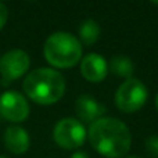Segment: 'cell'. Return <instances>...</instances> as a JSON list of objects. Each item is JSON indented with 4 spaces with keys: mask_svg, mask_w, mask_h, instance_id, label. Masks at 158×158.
<instances>
[{
    "mask_svg": "<svg viewBox=\"0 0 158 158\" xmlns=\"http://www.w3.org/2000/svg\"><path fill=\"white\" fill-rule=\"evenodd\" d=\"M87 139L92 147L106 158H123L132 146L129 128L111 117H103L90 123Z\"/></svg>",
    "mask_w": 158,
    "mask_h": 158,
    "instance_id": "obj_1",
    "label": "cell"
},
{
    "mask_svg": "<svg viewBox=\"0 0 158 158\" xmlns=\"http://www.w3.org/2000/svg\"><path fill=\"white\" fill-rule=\"evenodd\" d=\"M22 89L33 103L50 106L61 100L64 96L65 79L53 68H36L25 77Z\"/></svg>",
    "mask_w": 158,
    "mask_h": 158,
    "instance_id": "obj_2",
    "label": "cell"
},
{
    "mask_svg": "<svg viewBox=\"0 0 158 158\" xmlns=\"http://www.w3.org/2000/svg\"><path fill=\"white\" fill-rule=\"evenodd\" d=\"M46 61L54 68H71L82 57V44L68 32H54L46 39L43 46Z\"/></svg>",
    "mask_w": 158,
    "mask_h": 158,
    "instance_id": "obj_3",
    "label": "cell"
},
{
    "mask_svg": "<svg viewBox=\"0 0 158 158\" xmlns=\"http://www.w3.org/2000/svg\"><path fill=\"white\" fill-rule=\"evenodd\" d=\"M147 94V87L142 81L129 78L118 87L115 93V104L122 112L132 114L144 106Z\"/></svg>",
    "mask_w": 158,
    "mask_h": 158,
    "instance_id": "obj_4",
    "label": "cell"
},
{
    "mask_svg": "<svg viewBox=\"0 0 158 158\" xmlns=\"http://www.w3.org/2000/svg\"><path fill=\"white\" fill-rule=\"evenodd\" d=\"M87 137L83 123L74 118H63L53 129V139L56 144L64 150H77L82 147Z\"/></svg>",
    "mask_w": 158,
    "mask_h": 158,
    "instance_id": "obj_5",
    "label": "cell"
},
{
    "mask_svg": "<svg viewBox=\"0 0 158 158\" xmlns=\"http://www.w3.org/2000/svg\"><path fill=\"white\" fill-rule=\"evenodd\" d=\"M31 112V107L24 94L17 90H7L0 96V115L10 122H24Z\"/></svg>",
    "mask_w": 158,
    "mask_h": 158,
    "instance_id": "obj_6",
    "label": "cell"
},
{
    "mask_svg": "<svg viewBox=\"0 0 158 158\" xmlns=\"http://www.w3.org/2000/svg\"><path fill=\"white\" fill-rule=\"evenodd\" d=\"M29 67L31 58L25 50L11 49L0 57V75L4 82H13L24 77Z\"/></svg>",
    "mask_w": 158,
    "mask_h": 158,
    "instance_id": "obj_7",
    "label": "cell"
},
{
    "mask_svg": "<svg viewBox=\"0 0 158 158\" xmlns=\"http://www.w3.org/2000/svg\"><path fill=\"white\" fill-rule=\"evenodd\" d=\"M3 142H4V147L15 156L25 154L31 147L29 133L18 125L8 126L6 129L3 135Z\"/></svg>",
    "mask_w": 158,
    "mask_h": 158,
    "instance_id": "obj_8",
    "label": "cell"
},
{
    "mask_svg": "<svg viewBox=\"0 0 158 158\" xmlns=\"http://www.w3.org/2000/svg\"><path fill=\"white\" fill-rule=\"evenodd\" d=\"M108 72V64L101 56L92 53L82 58L81 74L89 82H101Z\"/></svg>",
    "mask_w": 158,
    "mask_h": 158,
    "instance_id": "obj_9",
    "label": "cell"
},
{
    "mask_svg": "<svg viewBox=\"0 0 158 158\" xmlns=\"http://www.w3.org/2000/svg\"><path fill=\"white\" fill-rule=\"evenodd\" d=\"M106 111V107L98 103L97 100H94L92 96H81L75 101V112L82 122L93 123L94 121L103 118Z\"/></svg>",
    "mask_w": 158,
    "mask_h": 158,
    "instance_id": "obj_10",
    "label": "cell"
},
{
    "mask_svg": "<svg viewBox=\"0 0 158 158\" xmlns=\"http://www.w3.org/2000/svg\"><path fill=\"white\" fill-rule=\"evenodd\" d=\"M100 36V25L94 19H85L79 27V42L86 46H92L97 42Z\"/></svg>",
    "mask_w": 158,
    "mask_h": 158,
    "instance_id": "obj_11",
    "label": "cell"
},
{
    "mask_svg": "<svg viewBox=\"0 0 158 158\" xmlns=\"http://www.w3.org/2000/svg\"><path fill=\"white\" fill-rule=\"evenodd\" d=\"M108 69L118 77L129 79L135 72V65L131 58L125 57V56H115L110 61Z\"/></svg>",
    "mask_w": 158,
    "mask_h": 158,
    "instance_id": "obj_12",
    "label": "cell"
},
{
    "mask_svg": "<svg viewBox=\"0 0 158 158\" xmlns=\"http://www.w3.org/2000/svg\"><path fill=\"white\" fill-rule=\"evenodd\" d=\"M146 153L148 154L151 158H158V136H150L146 139L144 142Z\"/></svg>",
    "mask_w": 158,
    "mask_h": 158,
    "instance_id": "obj_13",
    "label": "cell"
},
{
    "mask_svg": "<svg viewBox=\"0 0 158 158\" xmlns=\"http://www.w3.org/2000/svg\"><path fill=\"white\" fill-rule=\"evenodd\" d=\"M8 19V8L6 7V4L0 3V31L6 27Z\"/></svg>",
    "mask_w": 158,
    "mask_h": 158,
    "instance_id": "obj_14",
    "label": "cell"
},
{
    "mask_svg": "<svg viewBox=\"0 0 158 158\" xmlns=\"http://www.w3.org/2000/svg\"><path fill=\"white\" fill-rule=\"evenodd\" d=\"M69 158H90L89 154L85 153V151H75L74 154H71Z\"/></svg>",
    "mask_w": 158,
    "mask_h": 158,
    "instance_id": "obj_15",
    "label": "cell"
},
{
    "mask_svg": "<svg viewBox=\"0 0 158 158\" xmlns=\"http://www.w3.org/2000/svg\"><path fill=\"white\" fill-rule=\"evenodd\" d=\"M156 107H157V110H158V93H157V96H156Z\"/></svg>",
    "mask_w": 158,
    "mask_h": 158,
    "instance_id": "obj_16",
    "label": "cell"
},
{
    "mask_svg": "<svg viewBox=\"0 0 158 158\" xmlns=\"http://www.w3.org/2000/svg\"><path fill=\"white\" fill-rule=\"evenodd\" d=\"M126 158H139V157H136V156H131V157H126Z\"/></svg>",
    "mask_w": 158,
    "mask_h": 158,
    "instance_id": "obj_17",
    "label": "cell"
},
{
    "mask_svg": "<svg viewBox=\"0 0 158 158\" xmlns=\"http://www.w3.org/2000/svg\"><path fill=\"white\" fill-rule=\"evenodd\" d=\"M151 2H154V3H156V4H158V0H151Z\"/></svg>",
    "mask_w": 158,
    "mask_h": 158,
    "instance_id": "obj_18",
    "label": "cell"
},
{
    "mask_svg": "<svg viewBox=\"0 0 158 158\" xmlns=\"http://www.w3.org/2000/svg\"><path fill=\"white\" fill-rule=\"evenodd\" d=\"M0 158H8V157H6V156H0Z\"/></svg>",
    "mask_w": 158,
    "mask_h": 158,
    "instance_id": "obj_19",
    "label": "cell"
},
{
    "mask_svg": "<svg viewBox=\"0 0 158 158\" xmlns=\"http://www.w3.org/2000/svg\"><path fill=\"white\" fill-rule=\"evenodd\" d=\"M29 2H35V0H29Z\"/></svg>",
    "mask_w": 158,
    "mask_h": 158,
    "instance_id": "obj_20",
    "label": "cell"
}]
</instances>
